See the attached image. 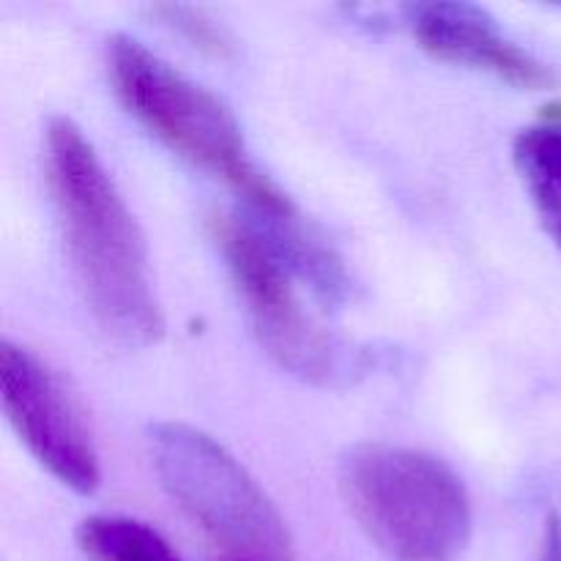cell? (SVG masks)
Here are the masks:
<instances>
[{"mask_svg":"<svg viewBox=\"0 0 561 561\" xmlns=\"http://www.w3.org/2000/svg\"><path fill=\"white\" fill-rule=\"evenodd\" d=\"M44 168L71 268L96 323L129 348L157 345L164 316L148 274L146 239L75 121L49 118Z\"/></svg>","mask_w":561,"mask_h":561,"instance_id":"6da1fadb","label":"cell"},{"mask_svg":"<svg viewBox=\"0 0 561 561\" xmlns=\"http://www.w3.org/2000/svg\"><path fill=\"white\" fill-rule=\"evenodd\" d=\"M110 80L124 107L195 168L225 181L244 197L255 219H296L290 197L257 168L233 110L131 36L107 42Z\"/></svg>","mask_w":561,"mask_h":561,"instance_id":"7a4b0ae2","label":"cell"},{"mask_svg":"<svg viewBox=\"0 0 561 561\" xmlns=\"http://www.w3.org/2000/svg\"><path fill=\"white\" fill-rule=\"evenodd\" d=\"M337 482L351 518L387 559L455 561L469 548V491L436 455L381 442L356 444L340 460Z\"/></svg>","mask_w":561,"mask_h":561,"instance_id":"3957f363","label":"cell"},{"mask_svg":"<svg viewBox=\"0 0 561 561\" xmlns=\"http://www.w3.org/2000/svg\"><path fill=\"white\" fill-rule=\"evenodd\" d=\"M148 447L164 491L230 559L296 561L279 510L222 444L186 422H157Z\"/></svg>","mask_w":561,"mask_h":561,"instance_id":"277c9868","label":"cell"},{"mask_svg":"<svg viewBox=\"0 0 561 561\" xmlns=\"http://www.w3.org/2000/svg\"><path fill=\"white\" fill-rule=\"evenodd\" d=\"M214 241L244 301L263 351L312 387H343L365 373V354L351 348L305 307L296 274L252 219L217 217Z\"/></svg>","mask_w":561,"mask_h":561,"instance_id":"5b68a950","label":"cell"},{"mask_svg":"<svg viewBox=\"0 0 561 561\" xmlns=\"http://www.w3.org/2000/svg\"><path fill=\"white\" fill-rule=\"evenodd\" d=\"M0 398L33 458L75 493H93L102 482L96 444L64 381L27 348L0 345Z\"/></svg>","mask_w":561,"mask_h":561,"instance_id":"8992f818","label":"cell"},{"mask_svg":"<svg viewBox=\"0 0 561 561\" xmlns=\"http://www.w3.org/2000/svg\"><path fill=\"white\" fill-rule=\"evenodd\" d=\"M411 33L436 58L488 71L526 91H548L557 75L546 60L520 47L485 9L474 3H416L405 9Z\"/></svg>","mask_w":561,"mask_h":561,"instance_id":"52a82bcc","label":"cell"},{"mask_svg":"<svg viewBox=\"0 0 561 561\" xmlns=\"http://www.w3.org/2000/svg\"><path fill=\"white\" fill-rule=\"evenodd\" d=\"M513 162L542 228L561 252V121H542L518 131Z\"/></svg>","mask_w":561,"mask_h":561,"instance_id":"ba28073f","label":"cell"},{"mask_svg":"<svg viewBox=\"0 0 561 561\" xmlns=\"http://www.w3.org/2000/svg\"><path fill=\"white\" fill-rule=\"evenodd\" d=\"M77 540L91 561H181L157 529L124 515L85 518Z\"/></svg>","mask_w":561,"mask_h":561,"instance_id":"9c48e42d","label":"cell"},{"mask_svg":"<svg viewBox=\"0 0 561 561\" xmlns=\"http://www.w3.org/2000/svg\"><path fill=\"white\" fill-rule=\"evenodd\" d=\"M157 14L162 16L173 31H179L181 36L190 38L195 47L208 49V53H217V55H222L225 49H228V38H225V33L219 31V27L214 25L203 11L186 9V5H159Z\"/></svg>","mask_w":561,"mask_h":561,"instance_id":"30bf717a","label":"cell"},{"mask_svg":"<svg viewBox=\"0 0 561 561\" xmlns=\"http://www.w3.org/2000/svg\"><path fill=\"white\" fill-rule=\"evenodd\" d=\"M535 561H561V518L559 515H548L546 526H542L540 546H537Z\"/></svg>","mask_w":561,"mask_h":561,"instance_id":"8fae6325","label":"cell"},{"mask_svg":"<svg viewBox=\"0 0 561 561\" xmlns=\"http://www.w3.org/2000/svg\"><path fill=\"white\" fill-rule=\"evenodd\" d=\"M225 561H239V559H225Z\"/></svg>","mask_w":561,"mask_h":561,"instance_id":"7c38bea8","label":"cell"}]
</instances>
